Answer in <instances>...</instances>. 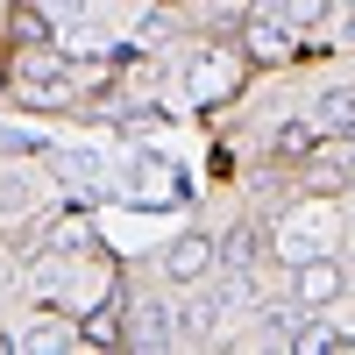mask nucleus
Segmentation results:
<instances>
[{"mask_svg": "<svg viewBox=\"0 0 355 355\" xmlns=\"http://www.w3.org/2000/svg\"><path fill=\"white\" fill-rule=\"evenodd\" d=\"M206 270H214V242H206V234H178V242H171V256H164V277L199 284Z\"/></svg>", "mask_w": 355, "mask_h": 355, "instance_id": "f257e3e1", "label": "nucleus"}, {"mask_svg": "<svg viewBox=\"0 0 355 355\" xmlns=\"http://www.w3.org/2000/svg\"><path fill=\"white\" fill-rule=\"evenodd\" d=\"M341 284H348V270H341V263H313V256H306V270H299V299H306V306L341 299Z\"/></svg>", "mask_w": 355, "mask_h": 355, "instance_id": "f03ea898", "label": "nucleus"}, {"mask_svg": "<svg viewBox=\"0 0 355 355\" xmlns=\"http://www.w3.org/2000/svg\"><path fill=\"white\" fill-rule=\"evenodd\" d=\"M313 121H320V128H334V135H355V85H334V93H320Z\"/></svg>", "mask_w": 355, "mask_h": 355, "instance_id": "7ed1b4c3", "label": "nucleus"}, {"mask_svg": "<svg viewBox=\"0 0 355 355\" xmlns=\"http://www.w3.org/2000/svg\"><path fill=\"white\" fill-rule=\"evenodd\" d=\"M249 50H256V57H277V50H284V15H277V21H249Z\"/></svg>", "mask_w": 355, "mask_h": 355, "instance_id": "20e7f679", "label": "nucleus"}, {"mask_svg": "<svg viewBox=\"0 0 355 355\" xmlns=\"http://www.w3.org/2000/svg\"><path fill=\"white\" fill-rule=\"evenodd\" d=\"M327 15V0H284V28H313Z\"/></svg>", "mask_w": 355, "mask_h": 355, "instance_id": "39448f33", "label": "nucleus"}, {"mask_svg": "<svg viewBox=\"0 0 355 355\" xmlns=\"http://www.w3.org/2000/svg\"><path fill=\"white\" fill-rule=\"evenodd\" d=\"M277 150H284V157H306V150H313V128H306V121H284V128H277Z\"/></svg>", "mask_w": 355, "mask_h": 355, "instance_id": "423d86ee", "label": "nucleus"}, {"mask_svg": "<svg viewBox=\"0 0 355 355\" xmlns=\"http://www.w3.org/2000/svg\"><path fill=\"white\" fill-rule=\"evenodd\" d=\"M50 8H64V0H50Z\"/></svg>", "mask_w": 355, "mask_h": 355, "instance_id": "0eeeda50", "label": "nucleus"}]
</instances>
